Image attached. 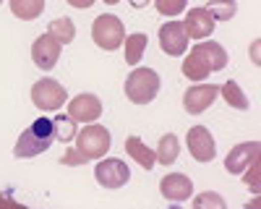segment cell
Instances as JSON below:
<instances>
[{
  "instance_id": "obj_15",
  "label": "cell",
  "mask_w": 261,
  "mask_h": 209,
  "mask_svg": "<svg viewBox=\"0 0 261 209\" xmlns=\"http://www.w3.org/2000/svg\"><path fill=\"white\" fill-rule=\"evenodd\" d=\"M160 191L167 201H186L193 194V180L183 173H170L160 180Z\"/></svg>"
},
{
  "instance_id": "obj_17",
  "label": "cell",
  "mask_w": 261,
  "mask_h": 209,
  "mask_svg": "<svg viewBox=\"0 0 261 209\" xmlns=\"http://www.w3.org/2000/svg\"><path fill=\"white\" fill-rule=\"evenodd\" d=\"M11 3V13L21 21H34L45 11V0H8Z\"/></svg>"
},
{
  "instance_id": "obj_3",
  "label": "cell",
  "mask_w": 261,
  "mask_h": 209,
  "mask_svg": "<svg viewBox=\"0 0 261 209\" xmlns=\"http://www.w3.org/2000/svg\"><path fill=\"white\" fill-rule=\"evenodd\" d=\"M92 39L97 42V47H102L107 53L123 47V42H125V27H123V21L118 16H113V13L97 16L94 24H92Z\"/></svg>"
},
{
  "instance_id": "obj_5",
  "label": "cell",
  "mask_w": 261,
  "mask_h": 209,
  "mask_svg": "<svg viewBox=\"0 0 261 209\" xmlns=\"http://www.w3.org/2000/svg\"><path fill=\"white\" fill-rule=\"evenodd\" d=\"M32 102L39 110H60L68 102V92L55 79H39L32 87Z\"/></svg>"
},
{
  "instance_id": "obj_28",
  "label": "cell",
  "mask_w": 261,
  "mask_h": 209,
  "mask_svg": "<svg viewBox=\"0 0 261 209\" xmlns=\"http://www.w3.org/2000/svg\"><path fill=\"white\" fill-rule=\"evenodd\" d=\"M60 162H63V165H86L89 160H86V157L76 149V146H68V152L60 157Z\"/></svg>"
},
{
  "instance_id": "obj_31",
  "label": "cell",
  "mask_w": 261,
  "mask_h": 209,
  "mask_svg": "<svg viewBox=\"0 0 261 209\" xmlns=\"http://www.w3.org/2000/svg\"><path fill=\"white\" fill-rule=\"evenodd\" d=\"M105 3H107V6H115V3H120V0H105Z\"/></svg>"
},
{
  "instance_id": "obj_30",
  "label": "cell",
  "mask_w": 261,
  "mask_h": 209,
  "mask_svg": "<svg viewBox=\"0 0 261 209\" xmlns=\"http://www.w3.org/2000/svg\"><path fill=\"white\" fill-rule=\"evenodd\" d=\"M128 3L134 6V8H146V6L151 3V0H128Z\"/></svg>"
},
{
  "instance_id": "obj_9",
  "label": "cell",
  "mask_w": 261,
  "mask_h": 209,
  "mask_svg": "<svg viewBox=\"0 0 261 209\" xmlns=\"http://www.w3.org/2000/svg\"><path fill=\"white\" fill-rule=\"evenodd\" d=\"M60 50H63V45H60L53 34L37 37L34 45H32V60H34V66L42 68V71H53V68L58 66Z\"/></svg>"
},
{
  "instance_id": "obj_19",
  "label": "cell",
  "mask_w": 261,
  "mask_h": 209,
  "mask_svg": "<svg viewBox=\"0 0 261 209\" xmlns=\"http://www.w3.org/2000/svg\"><path fill=\"white\" fill-rule=\"evenodd\" d=\"M146 42H149V37L146 34H141V32H136V34H128L125 37V63H130V66H136V63H141V58H144V50H146Z\"/></svg>"
},
{
  "instance_id": "obj_4",
  "label": "cell",
  "mask_w": 261,
  "mask_h": 209,
  "mask_svg": "<svg viewBox=\"0 0 261 209\" xmlns=\"http://www.w3.org/2000/svg\"><path fill=\"white\" fill-rule=\"evenodd\" d=\"M113 144V136L110 131L105 128V125H84V131L76 134V149L86 157V160H102L107 154V149H110Z\"/></svg>"
},
{
  "instance_id": "obj_18",
  "label": "cell",
  "mask_w": 261,
  "mask_h": 209,
  "mask_svg": "<svg viewBox=\"0 0 261 209\" xmlns=\"http://www.w3.org/2000/svg\"><path fill=\"white\" fill-rule=\"evenodd\" d=\"M157 162L160 165H172L178 160V154H180V141H178V136L175 134H165L162 139H160V144H157Z\"/></svg>"
},
{
  "instance_id": "obj_29",
  "label": "cell",
  "mask_w": 261,
  "mask_h": 209,
  "mask_svg": "<svg viewBox=\"0 0 261 209\" xmlns=\"http://www.w3.org/2000/svg\"><path fill=\"white\" fill-rule=\"evenodd\" d=\"M68 3H71L73 8H81V11H84V8H92L97 0H68Z\"/></svg>"
},
{
  "instance_id": "obj_2",
  "label": "cell",
  "mask_w": 261,
  "mask_h": 209,
  "mask_svg": "<svg viewBox=\"0 0 261 209\" xmlns=\"http://www.w3.org/2000/svg\"><path fill=\"white\" fill-rule=\"evenodd\" d=\"M160 94V73L154 68H134L125 79V97L134 104H149Z\"/></svg>"
},
{
  "instance_id": "obj_27",
  "label": "cell",
  "mask_w": 261,
  "mask_h": 209,
  "mask_svg": "<svg viewBox=\"0 0 261 209\" xmlns=\"http://www.w3.org/2000/svg\"><path fill=\"white\" fill-rule=\"evenodd\" d=\"M258 167H261V165H258V160H253V162L246 167V170H243V173H246V175H243V180H246V186H251V191H258V186H261V183H258V173H261Z\"/></svg>"
},
{
  "instance_id": "obj_8",
  "label": "cell",
  "mask_w": 261,
  "mask_h": 209,
  "mask_svg": "<svg viewBox=\"0 0 261 209\" xmlns=\"http://www.w3.org/2000/svg\"><path fill=\"white\" fill-rule=\"evenodd\" d=\"M188 141V152L196 162H212L217 157V146H214V136L209 134L206 125H193L186 136Z\"/></svg>"
},
{
  "instance_id": "obj_13",
  "label": "cell",
  "mask_w": 261,
  "mask_h": 209,
  "mask_svg": "<svg viewBox=\"0 0 261 209\" xmlns=\"http://www.w3.org/2000/svg\"><path fill=\"white\" fill-rule=\"evenodd\" d=\"M258 149H261V144L258 141H243V144H235L230 154L225 157V170L230 175H241L246 167L258 160Z\"/></svg>"
},
{
  "instance_id": "obj_1",
  "label": "cell",
  "mask_w": 261,
  "mask_h": 209,
  "mask_svg": "<svg viewBox=\"0 0 261 209\" xmlns=\"http://www.w3.org/2000/svg\"><path fill=\"white\" fill-rule=\"evenodd\" d=\"M55 141V125L53 120L47 118H39L34 120L27 131H21L16 146H13V157L18 160H29V157H37L42 152H47Z\"/></svg>"
},
{
  "instance_id": "obj_32",
  "label": "cell",
  "mask_w": 261,
  "mask_h": 209,
  "mask_svg": "<svg viewBox=\"0 0 261 209\" xmlns=\"http://www.w3.org/2000/svg\"><path fill=\"white\" fill-rule=\"evenodd\" d=\"M0 3H3V0H0Z\"/></svg>"
},
{
  "instance_id": "obj_20",
  "label": "cell",
  "mask_w": 261,
  "mask_h": 209,
  "mask_svg": "<svg viewBox=\"0 0 261 209\" xmlns=\"http://www.w3.org/2000/svg\"><path fill=\"white\" fill-rule=\"evenodd\" d=\"M220 94L225 97V102L230 104V108H235V110H248V97L243 94V89H241V84L238 81H225L222 87H220Z\"/></svg>"
},
{
  "instance_id": "obj_6",
  "label": "cell",
  "mask_w": 261,
  "mask_h": 209,
  "mask_svg": "<svg viewBox=\"0 0 261 209\" xmlns=\"http://www.w3.org/2000/svg\"><path fill=\"white\" fill-rule=\"evenodd\" d=\"M94 178L102 188H123L128 180H130V170H128V165L123 160H102L97 162L94 167Z\"/></svg>"
},
{
  "instance_id": "obj_10",
  "label": "cell",
  "mask_w": 261,
  "mask_h": 209,
  "mask_svg": "<svg viewBox=\"0 0 261 209\" xmlns=\"http://www.w3.org/2000/svg\"><path fill=\"white\" fill-rule=\"evenodd\" d=\"M102 115V99L97 94H76L68 102V118L73 123H94Z\"/></svg>"
},
{
  "instance_id": "obj_21",
  "label": "cell",
  "mask_w": 261,
  "mask_h": 209,
  "mask_svg": "<svg viewBox=\"0 0 261 209\" xmlns=\"http://www.w3.org/2000/svg\"><path fill=\"white\" fill-rule=\"evenodd\" d=\"M47 34H53L60 45H68V42H73V37H76V24H73L68 16H60V18L50 21Z\"/></svg>"
},
{
  "instance_id": "obj_16",
  "label": "cell",
  "mask_w": 261,
  "mask_h": 209,
  "mask_svg": "<svg viewBox=\"0 0 261 209\" xmlns=\"http://www.w3.org/2000/svg\"><path fill=\"white\" fill-rule=\"evenodd\" d=\"M125 152L134 157V160L144 167V170H151V167H154V162H157V154L151 152L139 136H128V139H125Z\"/></svg>"
},
{
  "instance_id": "obj_22",
  "label": "cell",
  "mask_w": 261,
  "mask_h": 209,
  "mask_svg": "<svg viewBox=\"0 0 261 209\" xmlns=\"http://www.w3.org/2000/svg\"><path fill=\"white\" fill-rule=\"evenodd\" d=\"M204 8L214 16V21H230L238 13V3H235V0H206Z\"/></svg>"
},
{
  "instance_id": "obj_24",
  "label": "cell",
  "mask_w": 261,
  "mask_h": 209,
  "mask_svg": "<svg viewBox=\"0 0 261 209\" xmlns=\"http://www.w3.org/2000/svg\"><path fill=\"white\" fill-rule=\"evenodd\" d=\"M53 125H55V139H60V141L76 139V125H73V120L68 115H58L53 120Z\"/></svg>"
},
{
  "instance_id": "obj_12",
  "label": "cell",
  "mask_w": 261,
  "mask_h": 209,
  "mask_svg": "<svg viewBox=\"0 0 261 209\" xmlns=\"http://www.w3.org/2000/svg\"><path fill=\"white\" fill-rule=\"evenodd\" d=\"M191 55L201 63V66L209 68V73L222 71L227 66V50L220 45V42H196L191 47Z\"/></svg>"
},
{
  "instance_id": "obj_11",
  "label": "cell",
  "mask_w": 261,
  "mask_h": 209,
  "mask_svg": "<svg viewBox=\"0 0 261 209\" xmlns=\"http://www.w3.org/2000/svg\"><path fill=\"white\" fill-rule=\"evenodd\" d=\"M217 94H220V87H214V84H196L183 94V108L188 115H201L217 99Z\"/></svg>"
},
{
  "instance_id": "obj_7",
  "label": "cell",
  "mask_w": 261,
  "mask_h": 209,
  "mask_svg": "<svg viewBox=\"0 0 261 209\" xmlns=\"http://www.w3.org/2000/svg\"><path fill=\"white\" fill-rule=\"evenodd\" d=\"M160 47L170 58H180L188 50V34L183 29V21H165L160 27Z\"/></svg>"
},
{
  "instance_id": "obj_25",
  "label": "cell",
  "mask_w": 261,
  "mask_h": 209,
  "mask_svg": "<svg viewBox=\"0 0 261 209\" xmlns=\"http://www.w3.org/2000/svg\"><path fill=\"white\" fill-rule=\"evenodd\" d=\"M154 3V8H157V13H162V16H178V13H183L186 8H188V0H151Z\"/></svg>"
},
{
  "instance_id": "obj_23",
  "label": "cell",
  "mask_w": 261,
  "mask_h": 209,
  "mask_svg": "<svg viewBox=\"0 0 261 209\" xmlns=\"http://www.w3.org/2000/svg\"><path fill=\"white\" fill-rule=\"evenodd\" d=\"M180 71H183V76H186V79H191V81H204V79L209 76V68H206V66H201V63L196 60L191 53H188V58L183 60Z\"/></svg>"
},
{
  "instance_id": "obj_26",
  "label": "cell",
  "mask_w": 261,
  "mask_h": 209,
  "mask_svg": "<svg viewBox=\"0 0 261 209\" xmlns=\"http://www.w3.org/2000/svg\"><path fill=\"white\" fill-rule=\"evenodd\" d=\"M193 206L196 209H204V206H214V209H225V199L220 196V194H199L193 199Z\"/></svg>"
},
{
  "instance_id": "obj_14",
  "label": "cell",
  "mask_w": 261,
  "mask_h": 209,
  "mask_svg": "<svg viewBox=\"0 0 261 209\" xmlns=\"http://www.w3.org/2000/svg\"><path fill=\"white\" fill-rule=\"evenodd\" d=\"M214 27H217V21L206 8H191L186 21H183V29H186L188 39H209Z\"/></svg>"
}]
</instances>
